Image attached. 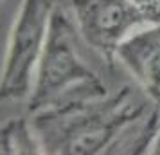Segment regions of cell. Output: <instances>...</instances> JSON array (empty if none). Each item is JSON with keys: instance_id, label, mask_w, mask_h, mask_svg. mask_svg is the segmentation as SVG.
Wrapping results in <instances>:
<instances>
[{"instance_id": "obj_8", "label": "cell", "mask_w": 160, "mask_h": 155, "mask_svg": "<svg viewBox=\"0 0 160 155\" xmlns=\"http://www.w3.org/2000/svg\"><path fill=\"white\" fill-rule=\"evenodd\" d=\"M151 153L160 155V130H158V135H157V139H155V142H153V146H151Z\"/></svg>"}, {"instance_id": "obj_7", "label": "cell", "mask_w": 160, "mask_h": 155, "mask_svg": "<svg viewBox=\"0 0 160 155\" xmlns=\"http://www.w3.org/2000/svg\"><path fill=\"white\" fill-rule=\"evenodd\" d=\"M142 13L148 23L160 22V0H131Z\"/></svg>"}, {"instance_id": "obj_1", "label": "cell", "mask_w": 160, "mask_h": 155, "mask_svg": "<svg viewBox=\"0 0 160 155\" xmlns=\"http://www.w3.org/2000/svg\"><path fill=\"white\" fill-rule=\"evenodd\" d=\"M43 153H146L160 130V105L130 87L31 116Z\"/></svg>"}, {"instance_id": "obj_2", "label": "cell", "mask_w": 160, "mask_h": 155, "mask_svg": "<svg viewBox=\"0 0 160 155\" xmlns=\"http://www.w3.org/2000/svg\"><path fill=\"white\" fill-rule=\"evenodd\" d=\"M108 94L106 85L83 61L76 49L68 16L56 8L27 97L29 114L34 116L72 103L99 99Z\"/></svg>"}, {"instance_id": "obj_5", "label": "cell", "mask_w": 160, "mask_h": 155, "mask_svg": "<svg viewBox=\"0 0 160 155\" xmlns=\"http://www.w3.org/2000/svg\"><path fill=\"white\" fill-rule=\"evenodd\" d=\"M115 61L133 76L144 94L160 105V22L133 31L119 45Z\"/></svg>"}, {"instance_id": "obj_4", "label": "cell", "mask_w": 160, "mask_h": 155, "mask_svg": "<svg viewBox=\"0 0 160 155\" xmlns=\"http://www.w3.org/2000/svg\"><path fill=\"white\" fill-rule=\"evenodd\" d=\"M70 6L79 36L108 65L115 61L119 45L148 23L131 0H70Z\"/></svg>"}, {"instance_id": "obj_6", "label": "cell", "mask_w": 160, "mask_h": 155, "mask_svg": "<svg viewBox=\"0 0 160 155\" xmlns=\"http://www.w3.org/2000/svg\"><path fill=\"white\" fill-rule=\"evenodd\" d=\"M2 153H43L32 121L11 117L2 125Z\"/></svg>"}, {"instance_id": "obj_3", "label": "cell", "mask_w": 160, "mask_h": 155, "mask_svg": "<svg viewBox=\"0 0 160 155\" xmlns=\"http://www.w3.org/2000/svg\"><path fill=\"white\" fill-rule=\"evenodd\" d=\"M54 9V0H22L2 67V99L29 97Z\"/></svg>"}]
</instances>
